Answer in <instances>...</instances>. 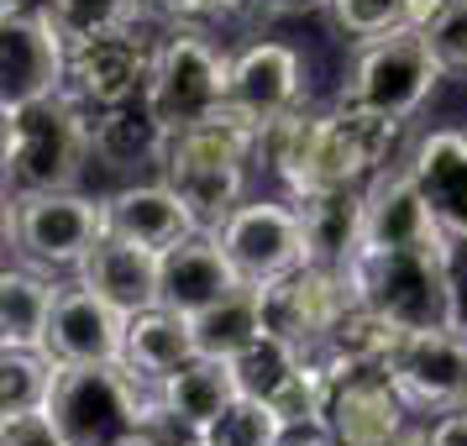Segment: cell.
<instances>
[{
  "label": "cell",
  "instance_id": "8992f818",
  "mask_svg": "<svg viewBox=\"0 0 467 446\" xmlns=\"http://www.w3.org/2000/svg\"><path fill=\"white\" fill-rule=\"evenodd\" d=\"M441 74H446V64L436 58L431 37L420 26H400L389 37H373L358 53L352 79H347V100L404 121V116H415L425 106V95L441 85Z\"/></svg>",
  "mask_w": 467,
  "mask_h": 446
},
{
  "label": "cell",
  "instance_id": "52a82bcc",
  "mask_svg": "<svg viewBox=\"0 0 467 446\" xmlns=\"http://www.w3.org/2000/svg\"><path fill=\"white\" fill-rule=\"evenodd\" d=\"M106 232V200L79 190L16 194V205L5 211V236H16V247L37 268H79Z\"/></svg>",
  "mask_w": 467,
  "mask_h": 446
},
{
  "label": "cell",
  "instance_id": "f35d334b",
  "mask_svg": "<svg viewBox=\"0 0 467 446\" xmlns=\"http://www.w3.org/2000/svg\"><path fill=\"white\" fill-rule=\"evenodd\" d=\"M11 11H26V0H5V16H11Z\"/></svg>",
  "mask_w": 467,
  "mask_h": 446
},
{
  "label": "cell",
  "instance_id": "7a4b0ae2",
  "mask_svg": "<svg viewBox=\"0 0 467 446\" xmlns=\"http://www.w3.org/2000/svg\"><path fill=\"white\" fill-rule=\"evenodd\" d=\"M158 404V383L127 362H64L47 394V415L68 446H137Z\"/></svg>",
  "mask_w": 467,
  "mask_h": 446
},
{
  "label": "cell",
  "instance_id": "9a60e30c",
  "mask_svg": "<svg viewBox=\"0 0 467 446\" xmlns=\"http://www.w3.org/2000/svg\"><path fill=\"white\" fill-rule=\"evenodd\" d=\"M299 85L305 68L299 53L284 43H253L232 58V89H226V110H236L242 121L268 127L274 116L299 106Z\"/></svg>",
  "mask_w": 467,
  "mask_h": 446
},
{
  "label": "cell",
  "instance_id": "277c9868",
  "mask_svg": "<svg viewBox=\"0 0 467 446\" xmlns=\"http://www.w3.org/2000/svg\"><path fill=\"white\" fill-rule=\"evenodd\" d=\"M89 158V121L74 95H47L5 110V184L16 194L74 190Z\"/></svg>",
  "mask_w": 467,
  "mask_h": 446
},
{
  "label": "cell",
  "instance_id": "d6a6232c",
  "mask_svg": "<svg viewBox=\"0 0 467 446\" xmlns=\"http://www.w3.org/2000/svg\"><path fill=\"white\" fill-rule=\"evenodd\" d=\"M420 32L431 37V47L446 68H467V0H446Z\"/></svg>",
  "mask_w": 467,
  "mask_h": 446
},
{
  "label": "cell",
  "instance_id": "603a6c76",
  "mask_svg": "<svg viewBox=\"0 0 467 446\" xmlns=\"http://www.w3.org/2000/svg\"><path fill=\"white\" fill-rule=\"evenodd\" d=\"M194 352V331L190 316H179L169 305H152V310H137L127 326V368L142 373L148 383H163L169 373H179Z\"/></svg>",
  "mask_w": 467,
  "mask_h": 446
},
{
  "label": "cell",
  "instance_id": "83f0119b",
  "mask_svg": "<svg viewBox=\"0 0 467 446\" xmlns=\"http://www.w3.org/2000/svg\"><path fill=\"white\" fill-rule=\"evenodd\" d=\"M64 362L47 347H5L0 352V415H26V410H47V394L58 383Z\"/></svg>",
  "mask_w": 467,
  "mask_h": 446
},
{
  "label": "cell",
  "instance_id": "cb8c5ba5",
  "mask_svg": "<svg viewBox=\"0 0 467 446\" xmlns=\"http://www.w3.org/2000/svg\"><path fill=\"white\" fill-rule=\"evenodd\" d=\"M190 331H194V352L200 358L236 362L268 331V320H263V284H236L226 299H215L200 316H190Z\"/></svg>",
  "mask_w": 467,
  "mask_h": 446
},
{
  "label": "cell",
  "instance_id": "f546056e",
  "mask_svg": "<svg viewBox=\"0 0 467 446\" xmlns=\"http://www.w3.org/2000/svg\"><path fill=\"white\" fill-rule=\"evenodd\" d=\"M284 436H289V425L278 420L274 404L253 399V394H236V399L200 430V446H284Z\"/></svg>",
  "mask_w": 467,
  "mask_h": 446
},
{
  "label": "cell",
  "instance_id": "5bb4252c",
  "mask_svg": "<svg viewBox=\"0 0 467 446\" xmlns=\"http://www.w3.org/2000/svg\"><path fill=\"white\" fill-rule=\"evenodd\" d=\"M127 310L100 299L89 284H58L47 352L58 362H127Z\"/></svg>",
  "mask_w": 467,
  "mask_h": 446
},
{
  "label": "cell",
  "instance_id": "44dd1931",
  "mask_svg": "<svg viewBox=\"0 0 467 446\" xmlns=\"http://www.w3.org/2000/svg\"><path fill=\"white\" fill-rule=\"evenodd\" d=\"M299 221H305V242H310V263L326 268H347L362 253V221H368V194L358 184H326L295 200Z\"/></svg>",
  "mask_w": 467,
  "mask_h": 446
},
{
  "label": "cell",
  "instance_id": "d6986e66",
  "mask_svg": "<svg viewBox=\"0 0 467 446\" xmlns=\"http://www.w3.org/2000/svg\"><path fill=\"white\" fill-rule=\"evenodd\" d=\"M106 226L127 242H142L152 253H169L184 236L200 232L194 211L173 194V184H131L106 200Z\"/></svg>",
  "mask_w": 467,
  "mask_h": 446
},
{
  "label": "cell",
  "instance_id": "9c48e42d",
  "mask_svg": "<svg viewBox=\"0 0 467 446\" xmlns=\"http://www.w3.org/2000/svg\"><path fill=\"white\" fill-rule=\"evenodd\" d=\"M215 242L226 247V257L236 263V274L247 284H268V278H284V274H295L299 263H310L299 205H278V200L236 205L215 226Z\"/></svg>",
  "mask_w": 467,
  "mask_h": 446
},
{
  "label": "cell",
  "instance_id": "ffe728a7",
  "mask_svg": "<svg viewBox=\"0 0 467 446\" xmlns=\"http://www.w3.org/2000/svg\"><path fill=\"white\" fill-rule=\"evenodd\" d=\"M410 173H415L431 215L441 221V232L462 247L467 242V131H431L415 148Z\"/></svg>",
  "mask_w": 467,
  "mask_h": 446
},
{
  "label": "cell",
  "instance_id": "ab89813d",
  "mask_svg": "<svg viewBox=\"0 0 467 446\" xmlns=\"http://www.w3.org/2000/svg\"><path fill=\"white\" fill-rule=\"evenodd\" d=\"M263 5H305V0H263Z\"/></svg>",
  "mask_w": 467,
  "mask_h": 446
},
{
  "label": "cell",
  "instance_id": "3957f363",
  "mask_svg": "<svg viewBox=\"0 0 467 446\" xmlns=\"http://www.w3.org/2000/svg\"><path fill=\"white\" fill-rule=\"evenodd\" d=\"M451 253L457 242L431 247H362L341 274L352 284V299L379 305L404 331L415 326H457L451 310Z\"/></svg>",
  "mask_w": 467,
  "mask_h": 446
},
{
  "label": "cell",
  "instance_id": "836d02e7",
  "mask_svg": "<svg viewBox=\"0 0 467 446\" xmlns=\"http://www.w3.org/2000/svg\"><path fill=\"white\" fill-rule=\"evenodd\" d=\"M0 446H68V441H64V430L53 425L47 410H26V415H5Z\"/></svg>",
  "mask_w": 467,
  "mask_h": 446
},
{
  "label": "cell",
  "instance_id": "7c38bea8",
  "mask_svg": "<svg viewBox=\"0 0 467 446\" xmlns=\"http://www.w3.org/2000/svg\"><path fill=\"white\" fill-rule=\"evenodd\" d=\"M68 85V43L47 11H11L0 22V110L32 106Z\"/></svg>",
  "mask_w": 467,
  "mask_h": 446
},
{
  "label": "cell",
  "instance_id": "2e32d148",
  "mask_svg": "<svg viewBox=\"0 0 467 446\" xmlns=\"http://www.w3.org/2000/svg\"><path fill=\"white\" fill-rule=\"evenodd\" d=\"M74 274H79V284H89L95 295L110 299L127 316L163 305V253H152L142 242H127L116 232L100 236Z\"/></svg>",
  "mask_w": 467,
  "mask_h": 446
},
{
  "label": "cell",
  "instance_id": "4316f807",
  "mask_svg": "<svg viewBox=\"0 0 467 446\" xmlns=\"http://www.w3.org/2000/svg\"><path fill=\"white\" fill-rule=\"evenodd\" d=\"M404 326L394 316H383L379 305H368V299H352L341 320L331 326V337L320 341V362H389V352L400 347Z\"/></svg>",
  "mask_w": 467,
  "mask_h": 446
},
{
  "label": "cell",
  "instance_id": "484cf974",
  "mask_svg": "<svg viewBox=\"0 0 467 446\" xmlns=\"http://www.w3.org/2000/svg\"><path fill=\"white\" fill-rule=\"evenodd\" d=\"M53 305H58V284H47L43 274L5 268V278H0V347H47Z\"/></svg>",
  "mask_w": 467,
  "mask_h": 446
},
{
  "label": "cell",
  "instance_id": "d4e9b609",
  "mask_svg": "<svg viewBox=\"0 0 467 446\" xmlns=\"http://www.w3.org/2000/svg\"><path fill=\"white\" fill-rule=\"evenodd\" d=\"M169 131L163 121L148 110V100L137 106H110V110H95V121H89V148L95 158L106 163V169H131V163H163V152H169Z\"/></svg>",
  "mask_w": 467,
  "mask_h": 446
},
{
  "label": "cell",
  "instance_id": "8d00e7d4",
  "mask_svg": "<svg viewBox=\"0 0 467 446\" xmlns=\"http://www.w3.org/2000/svg\"><path fill=\"white\" fill-rule=\"evenodd\" d=\"M284 446H341L326 425H299V430H289L284 436Z\"/></svg>",
  "mask_w": 467,
  "mask_h": 446
},
{
  "label": "cell",
  "instance_id": "7402d4cb",
  "mask_svg": "<svg viewBox=\"0 0 467 446\" xmlns=\"http://www.w3.org/2000/svg\"><path fill=\"white\" fill-rule=\"evenodd\" d=\"M236 394H242V383H236V368L226 358H190L179 373L158 383V404L190 430H205Z\"/></svg>",
  "mask_w": 467,
  "mask_h": 446
},
{
  "label": "cell",
  "instance_id": "e575fe53",
  "mask_svg": "<svg viewBox=\"0 0 467 446\" xmlns=\"http://www.w3.org/2000/svg\"><path fill=\"white\" fill-rule=\"evenodd\" d=\"M247 0H148V11H163V16H179V22H205V16H226V11H242Z\"/></svg>",
  "mask_w": 467,
  "mask_h": 446
},
{
  "label": "cell",
  "instance_id": "6da1fadb",
  "mask_svg": "<svg viewBox=\"0 0 467 446\" xmlns=\"http://www.w3.org/2000/svg\"><path fill=\"white\" fill-rule=\"evenodd\" d=\"M257 131L242 121L236 110H215L211 121L179 131L163 152V184L184 200L200 221V232H215L226 215L242 205V184H247V158H257Z\"/></svg>",
  "mask_w": 467,
  "mask_h": 446
},
{
  "label": "cell",
  "instance_id": "ba28073f",
  "mask_svg": "<svg viewBox=\"0 0 467 446\" xmlns=\"http://www.w3.org/2000/svg\"><path fill=\"white\" fill-rule=\"evenodd\" d=\"M389 373L410 410L446 415L467 410V331L462 326H415L389 352Z\"/></svg>",
  "mask_w": 467,
  "mask_h": 446
},
{
  "label": "cell",
  "instance_id": "4dcf8cb0",
  "mask_svg": "<svg viewBox=\"0 0 467 446\" xmlns=\"http://www.w3.org/2000/svg\"><path fill=\"white\" fill-rule=\"evenodd\" d=\"M305 358L310 352H299L295 341L274 337V331H263V337L242 352V358L232 362L236 368V383H242V394H253V399H268L274 404V394L284 389V383L295 379L299 368H305Z\"/></svg>",
  "mask_w": 467,
  "mask_h": 446
},
{
  "label": "cell",
  "instance_id": "e0dca14e",
  "mask_svg": "<svg viewBox=\"0 0 467 446\" xmlns=\"http://www.w3.org/2000/svg\"><path fill=\"white\" fill-rule=\"evenodd\" d=\"M368 221H362V247H431V242H451L441 221L431 215L415 173H373L368 179Z\"/></svg>",
  "mask_w": 467,
  "mask_h": 446
},
{
  "label": "cell",
  "instance_id": "d590c367",
  "mask_svg": "<svg viewBox=\"0 0 467 446\" xmlns=\"http://www.w3.org/2000/svg\"><path fill=\"white\" fill-rule=\"evenodd\" d=\"M420 446H467V410H446L431 430H420Z\"/></svg>",
  "mask_w": 467,
  "mask_h": 446
},
{
  "label": "cell",
  "instance_id": "f1b7e54d",
  "mask_svg": "<svg viewBox=\"0 0 467 446\" xmlns=\"http://www.w3.org/2000/svg\"><path fill=\"white\" fill-rule=\"evenodd\" d=\"M148 0H43V11L53 16V26L64 32L68 47H85L95 37H116L137 26V11Z\"/></svg>",
  "mask_w": 467,
  "mask_h": 446
},
{
  "label": "cell",
  "instance_id": "1f68e13d",
  "mask_svg": "<svg viewBox=\"0 0 467 446\" xmlns=\"http://www.w3.org/2000/svg\"><path fill=\"white\" fill-rule=\"evenodd\" d=\"M326 5H331V16H337L341 32L347 37H362V43L410 26V0H326Z\"/></svg>",
  "mask_w": 467,
  "mask_h": 446
},
{
  "label": "cell",
  "instance_id": "8fae6325",
  "mask_svg": "<svg viewBox=\"0 0 467 446\" xmlns=\"http://www.w3.org/2000/svg\"><path fill=\"white\" fill-rule=\"evenodd\" d=\"M347 305H352V284H347L341 268H326V263H299L295 274L263 284V320H268V331L295 341L299 352H310V358L320 352V341L331 337V326L341 320Z\"/></svg>",
  "mask_w": 467,
  "mask_h": 446
},
{
  "label": "cell",
  "instance_id": "30bf717a",
  "mask_svg": "<svg viewBox=\"0 0 467 446\" xmlns=\"http://www.w3.org/2000/svg\"><path fill=\"white\" fill-rule=\"evenodd\" d=\"M331 368V362H326ZM410 399L389 373V362H337L326 394V430L341 446H373L404 430Z\"/></svg>",
  "mask_w": 467,
  "mask_h": 446
},
{
  "label": "cell",
  "instance_id": "ac0fdd59",
  "mask_svg": "<svg viewBox=\"0 0 467 446\" xmlns=\"http://www.w3.org/2000/svg\"><path fill=\"white\" fill-rule=\"evenodd\" d=\"M236 284H247V278L236 274V263L215 242V232H194L163 253V305L179 316H200L205 305L232 295Z\"/></svg>",
  "mask_w": 467,
  "mask_h": 446
},
{
  "label": "cell",
  "instance_id": "74e56055",
  "mask_svg": "<svg viewBox=\"0 0 467 446\" xmlns=\"http://www.w3.org/2000/svg\"><path fill=\"white\" fill-rule=\"evenodd\" d=\"M373 446H420V430H400V436H389V441H373Z\"/></svg>",
  "mask_w": 467,
  "mask_h": 446
},
{
  "label": "cell",
  "instance_id": "5b68a950",
  "mask_svg": "<svg viewBox=\"0 0 467 446\" xmlns=\"http://www.w3.org/2000/svg\"><path fill=\"white\" fill-rule=\"evenodd\" d=\"M152 85H148V110L163 121L169 137L211 121L215 110L226 106L232 89V58H221L205 37L194 32H173L169 43L152 47Z\"/></svg>",
  "mask_w": 467,
  "mask_h": 446
},
{
  "label": "cell",
  "instance_id": "4fadbf2b",
  "mask_svg": "<svg viewBox=\"0 0 467 446\" xmlns=\"http://www.w3.org/2000/svg\"><path fill=\"white\" fill-rule=\"evenodd\" d=\"M152 58H158V53H148L131 32L95 37V43H85V47H68L64 95H74V100L89 106V110L131 106V100L148 95V85H152Z\"/></svg>",
  "mask_w": 467,
  "mask_h": 446
}]
</instances>
